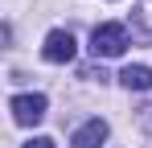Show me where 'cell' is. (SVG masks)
Instances as JSON below:
<instances>
[{
  "label": "cell",
  "instance_id": "6da1fadb",
  "mask_svg": "<svg viewBox=\"0 0 152 148\" xmlns=\"http://www.w3.org/2000/svg\"><path fill=\"white\" fill-rule=\"evenodd\" d=\"M127 45H132V37H127V25H119V21H103L91 33V53L95 58H119Z\"/></svg>",
  "mask_w": 152,
  "mask_h": 148
},
{
  "label": "cell",
  "instance_id": "277c9868",
  "mask_svg": "<svg viewBox=\"0 0 152 148\" xmlns=\"http://www.w3.org/2000/svg\"><path fill=\"white\" fill-rule=\"evenodd\" d=\"M103 140H107V119H86L74 132L70 144H74V148H103Z\"/></svg>",
  "mask_w": 152,
  "mask_h": 148
},
{
  "label": "cell",
  "instance_id": "7a4b0ae2",
  "mask_svg": "<svg viewBox=\"0 0 152 148\" xmlns=\"http://www.w3.org/2000/svg\"><path fill=\"white\" fill-rule=\"evenodd\" d=\"M74 53H78V45H74V33L70 29H50L45 33V45H41V58L45 62L66 66V62H74Z\"/></svg>",
  "mask_w": 152,
  "mask_h": 148
},
{
  "label": "cell",
  "instance_id": "3957f363",
  "mask_svg": "<svg viewBox=\"0 0 152 148\" xmlns=\"http://www.w3.org/2000/svg\"><path fill=\"white\" fill-rule=\"evenodd\" d=\"M12 119L17 123H25V127H33V123H41L45 119V107H50V99L45 95H12Z\"/></svg>",
  "mask_w": 152,
  "mask_h": 148
},
{
  "label": "cell",
  "instance_id": "52a82bcc",
  "mask_svg": "<svg viewBox=\"0 0 152 148\" xmlns=\"http://www.w3.org/2000/svg\"><path fill=\"white\" fill-rule=\"evenodd\" d=\"M21 148H53V140L50 136H33V140H25Z\"/></svg>",
  "mask_w": 152,
  "mask_h": 148
},
{
  "label": "cell",
  "instance_id": "8992f818",
  "mask_svg": "<svg viewBox=\"0 0 152 148\" xmlns=\"http://www.w3.org/2000/svg\"><path fill=\"white\" fill-rule=\"evenodd\" d=\"M132 33L152 41V0H140V8L132 12Z\"/></svg>",
  "mask_w": 152,
  "mask_h": 148
},
{
  "label": "cell",
  "instance_id": "5b68a950",
  "mask_svg": "<svg viewBox=\"0 0 152 148\" xmlns=\"http://www.w3.org/2000/svg\"><path fill=\"white\" fill-rule=\"evenodd\" d=\"M119 82H124L127 91H152V70L140 66V62H136V66H124V70H119Z\"/></svg>",
  "mask_w": 152,
  "mask_h": 148
},
{
  "label": "cell",
  "instance_id": "ba28073f",
  "mask_svg": "<svg viewBox=\"0 0 152 148\" xmlns=\"http://www.w3.org/2000/svg\"><path fill=\"white\" fill-rule=\"evenodd\" d=\"M140 127H144V132H152V107H144V111H140Z\"/></svg>",
  "mask_w": 152,
  "mask_h": 148
}]
</instances>
